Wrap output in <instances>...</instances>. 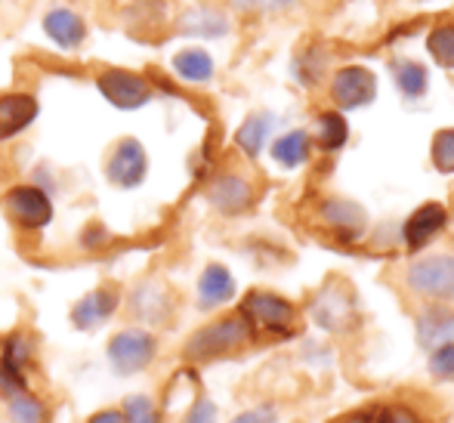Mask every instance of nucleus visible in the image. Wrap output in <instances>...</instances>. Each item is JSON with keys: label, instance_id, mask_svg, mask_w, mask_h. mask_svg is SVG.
Masks as SVG:
<instances>
[{"label": "nucleus", "instance_id": "obj_1", "mask_svg": "<svg viewBox=\"0 0 454 423\" xmlns=\"http://www.w3.org/2000/svg\"><path fill=\"white\" fill-rule=\"evenodd\" d=\"M251 331L254 328L245 322V316H241V312H235V316H223V318H216V322L198 328L195 334L185 340L183 356L192 358V362H207V358L229 356V352L247 346Z\"/></svg>", "mask_w": 454, "mask_h": 423}, {"label": "nucleus", "instance_id": "obj_2", "mask_svg": "<svg viewBox=\"0 0 454 423\" xmlns=\"http://www.w3.org/2000/svg\"><path fill=\"white\" fill-rule=\"evenodd\" d=\"M4 214L12 226L25 229V232H41L53 223V198L47 189L37 183H16L4 192L0 198Z\"/></svg>", "mask_w": 454, "mask_h": 423}, {"label": "nucleus", "instance_id": "obj_3", "mask_svg": "<svg viewBox=\"0 0 454 423\" xmlns=\"http://www.w3.org/2000/svg\"><path fill=\"white\" fill-rule=\"evenodd\" d=\"M405 285L433 303H454V254H430L408 266Z\"/></svg>", "mask_w": 454, "mask_h": 423}, {"label": "nucleus", "instance_id": "obj_4", "mask_svg": "<svg viewBox=\"0 0 454 423\" xmlns=\"http://www.w3.org/2000/svg\"><path fill=\"white\" fill-rule=\"evenodd\" d=\"M108 364L114 368L118 377H130L137 371L149 368L158 356V340L145 328H124L118 331L106 346Z\"/></svg>", "mask_w": 454, "mask_h": 423}, {"label": "nucleus", "instance_id": "obj_5", "mask_svg": "<svg viewBox=\"0 0 454 423\" xmlns=\"http://www.w3.org/2000/svg\"><path fill=\"white\" fill-rule=\"evenodd\" d=\"M96 90L108 106L121 108V112H137L155 99L152 81L137 72H127V68H102L96 74Z\"/></svg>", "mask_w": 454, "mask_h": 423}, {"label": "nucleus", "instance_id": "obj_6", "mask_svg": "<svg viewBox=\"0 0 454 423\" xmlns=\"http://www.w3.org/2000/svg\"><path fill=\"white\" fill-rule=\"evenodd\" d=\"M106 179L114 189H137L149 176V155L137 137H124L108 149L106 155Z\"/></svg>", "mask_w": 454, "mask_h": 423}, {"label": "nucleus", "instance_id": "obj_7", "mask_svg": "<svg viewBox=\"0 0 454 423\" xmlns=\"http://www.w3.org/2000/svg\"><path fill=\"white\" fill-rule=\"evenodd\" d=\"M241 316L251 328L275 331V334H291L297 322V309L291 300L278 297L272 291H251L241 303Z\"/></svg>", "mask_w": 454, "mask_h": 423}, {"label": "nucleus", "instance_id": "obj_8", "mask_svg": "<svg viewBox=\"0 0 454 423\" xmlns=\"http://www.w3.org/2000/svg\"><path fill=\"white\" fill-rule=\"evenodd\" d=\"M377 96V74L364 66H343L331 78V99L340 112L371 106Z\"/></svg>", "mask_w": 454, "mask_h": 423}, {"label": "nucleus", "instance_id": "obj_9", "mask_svg": "<svg viewBox=\"0 0 454 423\" xmlns=\"http://www.w3.org/2000/svg\"><path fill=\"white\" fill-rule=\"evenodd\" d=\"M127 309L133 312V318L149 328H161L170 322V312H174V300L164 281L158 278H143L139 285H133V291L127 294Z\"/></svg>", "mask_w": 454, "mask_h": 423}, {"label": "nucleus", "instance_id": "obj_10", "mask_svg": "<svg viewBox=\"0 0 454 423\" xmlns=\"http://www.w3.org/2000/svg\"><path fill=\"white\" fill-rule=\"evenodd\" d=\"M174 31L180 37H195V41H220L232 31V22H229V12H223L220 6L195 4L185 6L176 16Z\"/></svg>", "mask_w": 454, "mask_h": 423}, {"label": "nucleus", "instance_id": "obj_11", "mask_svg": "<svg viewBox=\"0 0 454 423\" xmlns=\"http://www.w3.org/2000/svg\"><path fill=\"white\" fill-rule=\"evenodd\" d=\"M207 201L216 214L223 216H239L251 210L254 204V185L241 173H220L214 183L207 185Z\"/></svg>", "mask_w": 454, "mask_h": 423}, {"label": "nucleus", "instance_id": "obj_12", "mask_svg": "<svg viewBox=\"0 0 454 423\" xmlns=\"http://www.w3.org/2000/svg\"><path fill=\"white\" fill-rule=\"evenodd\" d=\"M41 28L66 53H74L87 43V19L74 12L72 6H50L41 19Z\"/></svg>", "mask_w": 454, "mask_h": 423}, {"label": "nucleus", "instance_id": "obj_13", "mask_svg": "<svg viewBox=\"0 0 454 423\" xmlns=\"http://www.w3.org/2000/svg\"><path fill=\"white\" fill-rule=\"evenodd\" d=\"M37 96L28 90H6L0 93V143L19 137L22 130H28L37 121Z\"/></svg>", "mask_w": 454, "mask_h": 423}, {"label": "nucleus", "instance_id": "obj_14", "mask_svg": "<svg viewBox=\"0 0 454 423\" xmlns=\"http://www.w3.org/2000/svg\"><path fill=\"white\" fill-rule=\"evenodd\" d=\"M445 226H449V210H445V204L427 201L405 220V226H402V241H405L408 251H424Z\"/></svg>", "mask_w": 454, "mask_h": 423}, {"label": "nucleus", "instance_id": "obj_15", "mask_svg": "<svg viewBox=\"0 0 454 423\" xmlns=\"http://www.w3.org/2000/svg\"><path fill=\"white\" fill-rule=\"evenodd\" d=\"M118 306H121L118 287L102 285V287H96V291L84 294V297L72 306V325L78 331H96L102 322H108V318L118 312Z\"/></svg>", "mask_w": 454, "mask_h": 423}, {"label": "nucleus", "instance_id": "obj_16", "mask_svg": "<svg viewBox=\"0 0 454 423\" xmlns=\"http://www.w3.org/2000/svg\"><path fill=\"white\" fill-rule=\"evenodd\" d=\"M318 216L328 229H334L343 239H359L368 226V214H364L362 204L349 201V198H328L318 208Z\"/></svg>", "mask_w": 454, "mask_h": 423}, {"label": "nucleus", "instance_id": "obj_17", "mask_svg": "<svg viewBox=\"0 0 454 423\" xmlns=\"http://www.w3.org/2000/svg\"><path fill=\"white\" fill-rule=\"evenodd\" d=\"M235 297V278L223 262H210L204 266L201 278H198V306L201 309H216V306L229 303Z\"/></svg>", "mask_w": 454, "mask_h": 423}, {"label": "nucleus", "instance_id": "obj_18", "mask_svg": "<svg viewBox=\"0 0 454 423\" xmlns=\"http://www.w3.org/2000/svg\"><path fill=\"white\" fill-rule=\"evenodd\" d=\"M170 68H174V74L180 81H185V84H207V81H214V74H216L214 56H210L204 47H185L180 53H174Z\"/></svg>", "mask_w": 454, "mask_h": 423}, {"label": "nucleus", "instance_id": "obj_19", "mask_svg": "<svg viewBox=\"0 0 454 423\" xmlns=\"http://www.w3.org/2000/svg\"><path fill=\"white\" fill-rule=\"evenodd\" d=\"M418 340L427 349H436V346L454 340V312L445 309L442 303L427 306L418 316Z\"/></svg>", "mask_w": 454, "mask_h": 423}, {"label": "nucleus", "instance_id": "obj_20", "mask_svg": "<svg viewBox=\"0 0 454 423\" xmlns=\"http://www.w3.org/2000/svg\"><path fill=\"white\" fill-rule=\"evenodd\" d=\"M309 133L306 130H287L270 145V155L275 164H281L285 170H294L300 164L309 161Z\"/></svg>", "mask_w": 454, "mask_h": 423}, {"label": "nucleus", "instance_id": "obj_21", "mask_svg": "<svg viewBox=\"0 0 454 423\" xmlns=\"http://www.w3.org/2000/svg\"><path fill=\"white\" fill-rule=\"evenodd\" d=\"M272 124L275 118L270 112H254L245 118V124L235 130V145H239L241 152H245L247 158H257L260 152H263L266 139H270L272 133Z\"/></svg>", "mask_w": 454, "mask_h": 423}, {"label": "nucleus", "instance_id": "obj_22", "mask_svg": "<svg viewBox=\"0 0 454 423\" xmlns=\"http://www.w3.org/2000/svg\"><path fill=\"white\" fill-rule=\"evenodd\" d=\"M393 81L405 99H420V96L427 93V87H430V74H427V68L414 59H395L393 62Z\"/></svg>", "mask_w": 454, "mask_h": 423}, {"label": "nucleus", "instance_id": "obj_23", "mask_svg": "<svg viewBox=\"0 0 454 423\" xmlns=\"http://www.w3.org/2000/svg\"><path fill=\"white\" fill-rule=\"evenodd\" d=\"M316 145L318 149H325V152H337V149H343L347 145V139H349V124H347V118H343L340 112H322L318 114V121H316Z\"/></svg>", "mask_w": 454, "mask_h": 423}, {"label": "nucleus", "instance_id": "obj_24", "mask_svg": "<svg viewBox=\"0 0 454 423\" xmlns=\"http://www.w3.org/2000/svg\"><path fill=\"white\" fill-rule=\"evenodd\" d=\"M6 414H10V423H47L50 418L47 405L37 396H31L28 389L6 399Z\"/></svg>", "mask_w": 454, "mask_h": 423}, {"label": "nucleus", "instance_id": "obj_25", "mask_svg": "<svg viewBox=\"0 0 454 423\" xmlns=\"http://www.w3.org/2000/svg\"><path fill=\"white\" fill-rule=\"evenodd\" d=\"M353 316V303L349 300H340L334 291H325L316 303V322L328 331H337L343 328V322Z\"/></svg>", "mask_w": 454, "mask_h": 423}, {"label": "nucleus", "instance_id": "obj_26", "mask_svg": "<svg viewBox=\"0 0 454 423\" xmlns=\"http://www.w3.org/2000/svg\"><path fill=\"white\" fill-rule=\"evenodd\" d=\"M427 50L436 59V66L442 68H454V25H439V28L430 31L427 37Z\"/></svg>", "mask_w": 454, "mask_h": 423}, {"label": "nucleus", "instance_id": "obj_27", "mask_svg": "<svg viewBox=\"0 0 454 423\" xmlns=\"http://www.w3.org/2000/svg\"><path fill=\"white\" fill-rule=\"evenodd\" d=\"M430 158L439 173H454V127H445L433 137Z\"/></svg>", "mask_w": 454, "mask_h": 423}, {"label": "nucleus", "instance_id": "obj_28", "mask_svg": "<svg viewBox=\"0 0 454 423\" xmlns=\"http://www.w3.org/2000/svg\"><path fill=\"white\" fill-rule=\"evenodd\" d=\"M121 414H124V423H164L161 411H158V405L149 396H130L124 402V408H121Z\"/></svg>", "mask_w": 454, "mask_h": 423}, {"label": "nucleus", "instance_id": "obj_29", "mask_svg": "<svg viewBox=\"0 0 454 423\" xmlns=\"http://www.w3.org/2000/svg\"><path fill=\"white\" fill-rule=\"evenodd\" d=\"M427 368H430V374L436 377V380H445V383L454 380V340L436 346V349L430 352V362H427Z\"/></svg>", "mask_w": 454, "mask_h": 423}, {"label": "nucleus", "instance_id": "obj_30", "mask_svg": "<svg viewBox=\"0 0 454 423\" xmlns=\"http://www.w3.org/2000/svg\"><path fill=\"white\" fill-rule=\"evenodd\" d=\"M22 389H28V383H25V371L19 368V364H12L10 358L0 356V396L10 399V396L22 393Z\"/></svg>", "mask_w": 454, "mask_h": 423}, {"label": "nucleus", "instance_id": "obj_31", "mask_svg": "<svg viewBox=\"0 0 454 423\" xmlns=\"http://www.w3.org/2000/svg\"><path fill=\"white\" fill-rule=\"evenodd\" d=\"M239 12H285L297 6L300 0H229Z\"/></svg>", "mask_w": 454, "mask_h": 423}, {"label": "nucleus", "instance_id": "obj_32", "mask_svg": "<svg viewBox=\"0 0 454 423\" xmlns=\"http://www.w3.org/2000/svg\"><path fill=\"white\" fill-rule=\"evenodd\" d=\"M4 358H10L12 364H19V368H25V362L31 358V340L25 334H12L6 337L4 343V352H0Z\"/></svg>", "mask_w": 454, "mask_h": 423}, {"label": "nucleus", "instance_id": "obj_33", "mask_svg": "<svg viewBox=\"0 0 454 423\" xmlns=\"http://www.w3.org/2000/svg\"><path fill=\"white\" fill-rule=\"evenodd\" d=\"M183 423H216V405L210 399H195Z\"/></svg>", "mask_w": 454, "mask_h": 423}, {"label": "nucleus", "instance_id": "obj_34", "mask_svg": "<svg viewBox=\"0 0 454 423\" xmlns=\"http://www.w3.org/2000/svg\"><path fill=\"white\" fill-rule=\"evenodd\" d=\"M297 78L303 81L306 87H309V84H318V78H322V59L312 62V53H306L303 59L297 62Z\"/></svg>", "mask_w": 454, "mask_h": 423}, {"label": "nucleus", "instance_id": "obj_35", "mask_svg": "<svg viewBox=\"0 0 454 423\" xmlns=\"http://www.w3.org/2000/svg\"><path fill=\"white\" fill-rule=\"evenodd\" d=\"M368 423H418V418L408 414L405 408H383V411H377Z\"/></svg>", "mask_w": 454, "mask_h": 423}, {"label": "nucleus", "instance_id": "obj_36", "mask_svg": "<svg viewBox=\"0 0 454 423\" xmlns=\"http://www.w3.org/2000/svg\"><path fill=\"white\" fill-rule=\"evenodd\" d=\"M232 423H275L272 408H251V411H241L239 418H232Z\"/></svg>", "mask_w": 454, "mask_h": 423}, {"label": "nucleus", "instance_id": "obj_37", "mask_svg": "<svg viewBox=\"0 0 454 423\" xmlns=\"http://www.w3.org/2000/svg\"><path fill=\"white\" fill-rule=\"evenodd\" d=\"M87 423H124V414H121L118 408H102V411H96Z\"/></svg>", "mask_w": 454, "mask_h": 423}]
</instances>
